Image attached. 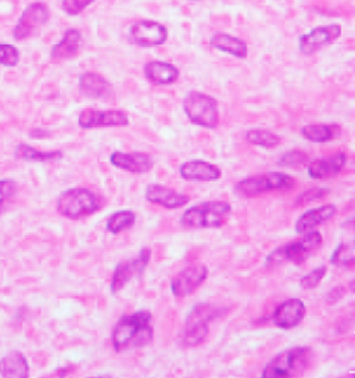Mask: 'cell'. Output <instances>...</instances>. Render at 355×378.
<instances>
[{
    "label": "cell",
    "mask_w": 355,
    "mask_h": 378,
    "mask_svg": "<svg viewBox=\"0 0 355 378\" xmlns=\"http://www.w3.org/2000/svg\"><path fill=\"white\" fill-rule=\"evenodd\" d=\"M337 212L336 205L326 204L313 209L304 212L295 222V231L298 234H305L311 230H315L319 225L330 220Z\"/></svg>",
    "instance_id": "ffe728a7"
},
{
    "label": "cell",
    "mask_w": 355,
    "mask_h": 378,
    "mask_svg": "<svg viewBox=\"0 0 355 378\" xmlns=\"http://www.w3.org/2000/svg\"><path fill=\"white\" fill-rule=\"evenodd\" d=\"M51 17V12L48 6L42 2H35L30 5L23 16L20 17L16 28H15V39L16 41H24L30 38L37 30H39L42 26L48 23Z\"/></svg>",
    "instance_id": "8fae6325"
},
{
    "label": "cell",
    "mask_w": 355,
    "mask_h": 378,
    "mask_svg": "<svg viewBox=\"0 0 355 378\" xmlns=\"http://www.w3.org/2000/svg\"><path fill=\"white\" fill-rule=\"evenodd\" d=\"M330 263L340 267H351L355 265V240L340 244L331 254Z\"/></svg>",
    "instance_id": "f1b7e54d"
},
{
    "label": "cell",
    "mask_w": 355,
    "mask_h": 378,
    "mask_svg": "<svg viewBox=\"0 0 355 378\" xmlns=\"http://www.w3.org/2000/svg\"><path fill=\"white\" fill-rule=\"evenodd\" d=\"M95 0H63L62 8L70 16L81 15Z\"/></svg>",
    "instance_id": "e575fe53"
},
{
    "label": "cell",
    "mask_w": 355,
    "mask_h": 378,
    "mask_svg": "<svg viewBox=\"0 0 355 378\" xmlns=\"http://www.w3.org/2000/svg\"><path fill=\"white\" fill-rule=\"evenodd\" d=\"M208 277V269L204 265H190L182 269L171 280V291L176 298H185L193 294Z\"/></svg>",
    "instance_id": "30bf717a"
},
{
    "label": "cell",
    "mask_w": 355,
    "mask_h": 378,
    "mask_svg": "<svg viewBox=\"0 0 355 378\" xmlns=\"http://www.w3.org/2000/svg\"><path fill=\"white\" fill-rule=\"evenodd\" d=\"M20 62L19 50L12 45H0V64L16 67Z\"/></svg>",
    "instance_id": "836d02e7"
},
{
    "label": "cell",
    "mask_w": 355,
    "mask_h": 378,
    "mask_svg": "<svg viewBox=\"0 0 355 378\" xmlns=\"http://www.w3.org/2000/svg\"><path fill=\"white\" fill-rule=\"evenodd\" d=\"M232 205L226 201H207L190 207L181 218L186 229H219L230 218Z\"/></svg>",
    "instance_id": "7a4b0ae2"
},
{
    "label": "cell",
    "mask_w": 355,
    "mask_h": 378,
    "mask_svg": "<svg viewBox=\"0 0 355 378\" xmlns=\"http://www.w3.org/2000/svg\"><path fill=\"white\" fill-rule=\"evenodd\" d=\"M345 162H347L345 154L338 151L326 158H320V160H315L309 162L307 172L309 178L312 179H325V178H330L340 173L344 169Z\"/></svg>",
    "instance_id": "d6986e66"
},
{
    "label": "cell",
    "mask_w": 355,
    "mask_h": 378,
    "mask_svg": "<svg viewBox=\"0 0 355 378\" xmlns=\"http://www.w3.org/2000/svg\"><path fill=\"white\" fill-rule=\"evenodd\" d=\"M222 313V309H218L208 303L196 305L189 313L185 330L182 334V343L185 346H199L203 343L210 332V323L215 320Z\"/></svg>",
    "instance_id": "52a82bcc"
},
{
    "label": "cell",
    "mask_w": 355,
    "mask_h": 378,
    "mask_svg": "<svg viewBox=\"0 0 355 378\" xmlns=\"http://www.w3.org/2000/svg\"><path fill=\"white\" fill-rule=\"evenodd\" d=\"M81 92L91 99H109L113 95V86L100 75L87 73L80 78Z\"/></svg>",
    "instance_id": "7402d4cb"
},
{
    "label": "cell",
    "mask_w": 355,
    "mask_h": 378,
    "mask_svg": "<svg viewBox=\"0 0 355 378\" xmlns=\"http://www.w3.org/2000/svg\"><path fill=\"white\" fill-rule=\"evenodd\" d=\"M150 258L152 251L149 248H143L135 259L120 262L111 278V292L116 294L121 291L127 285V283H129L135 276H140L149 265Z\"/></svg>",
    "instance_id": "9c48e42d"
},
{
    "label": "cell",
    "mask_w": 355,
    "mask_h": 378,
    "mask_svg": "<svg viewBox=\"0 0 355 378\" xmlns=\"http://www.w3.org/2000/svg\"><path fill=\"white\" fill-rule=\"evenodd\" d=\"M100 198L89 189H71L64 191L57 201V211L69 219H81L99 211Z\"/></svg>",
    "instance_id": "ba28073f"
},
{
    "label": "cell",
    "mask_w": 355,
    "mask_h": 378,
    "mask_svg": "<svg viewBox=\"0 0 355 378\" xmlns=\"http://www.w3.org/2000/svg\"><path fill=\"white\" fill-rule=\"evenodd\" d=\"M341 35V27L338 24H331L327 27H318L309 34L302 35L298 41L300 52L305 56H311L320 50L323 46L333 44Z\"/></svg>",
    "instance_id": "5bb4252c"
},
{
    "label": "cell",
    "mask_w": 355,
    "mask_h": 378,
    "mask_svg": "<svg viewBox=\"0 0 355 378\" xmlns=\"http://www.w3.org/2000/svg\"><path fill=\"white\" fill-rule=\"evenodd\" d=\"M210 45L214 49L221 50V52L228 53V55H232L237 59H246L247 55H248V49H247L246 42H243L242 39L235 38L232 35H228V34H222V32L215 34L211 38Z\"/></svg>",
    "instance_id": "cb8c5ba5"
},
{
    "label": "cell",
    "mask_w": 355,
    "mask_h": 378,
    "mask_svg": "<svg viewBox=\"0 0 355 378\" xmlns=\"http://www.w3.org/2000/svg\"><path fill=\"white\" fill-rule=\"evenodd\" d=\"M146 200L167 209L182 208L190 201L189 196L178 193L161 185H149L146 189Z\"/></svg>",
    "instance_id": "e0dca14e"
},
{
    "label": "cell",
    "mask_w": 355,
    "mask_h": 378,
    "mask_svg": "<svg viewBox=\"0 0 355 378\" xmlns=\"http://www.w3.org/2000/svg\"><path fill=\"white\" fill-rule=\"evenodd\" d=\"M348 222H349V227L355 231V218L352 220H348Z\"/></svg>",
    "instance_id": "f35d334b"
},
{
    "label": "cell",
    "mask_w": 355,
    "mask_h": 378,
    "mask_svg": "<svg viewBox=\"0 0 355 378\" xmlns=\"http://www.w3.org/2000/svg\"><path fill=\"white\" fill-rule=\"evenodd\" d=\"M295 185L294 179L283 172H268L254 175L240 180L235 186V193L244 198L257 197L269 191H286L293 189Z\"/></svg>",
    "instance_id": "5b68a950"
},
{
    "label": "cell",
    "mask_w": 355,
    "mask_h": 378,
    "mask_svg": "<svg viewBox=\"0 0 355 378\" xmlns=\"http://www.w3.org/2000/svg\"><path fill=\"white\" fill-rule=\"evenodd\" d=\"M179 175L188 182H215L222 178V171L218 165L208 161L193 160L179 167Z\"/></svg>",
    "instance_id": "2e32d148"
},
{
    "label": "cell",
    "mask_w": 355,
    "mask_h": 378,
    "mask_svg": "<svg viewBox=\"0 0 355 378\" xmlns=\"http://www.w3.org/2000/svg\"><path fill=\"white\" fill-rule=\"evenodd\" d=\"M183 111L193 125L214 129L219 124L218 102L201 92H189L183 99Z\"/></svg>",
    "instance_id": "8992f818"
},
{
    "label": "cell",
    "mask_w": 355,
    "mask_h": 378,
    "mask_svg": "<svg viewBox=\"0 0 355 378\" xmlns=\"http://www.w3.org/2000/svg\"><path fill=\"white\" fill-rule=\"evenodd\" d=\"M82 45L81 32L77 30H69L64 38L52 49V59L55 62L69 60L78 55Z\"/></svg>",
    "instance_id": "603a6c76"
},
{
    "label": "cell",
    "mask_w": 355,
    "mask_h": 378,
    "mask_svg": "<svg viewBox=\"0 0 355 378\" xmlns=\"http://www.w3.org/2000/svg\"><path fill=\"white\" fill-rule=\"evenodd\" d=\"M348 288L351 292H355V280H352L349 284H348Z\"/></svg>",
    "instance_id": "74e56055"
},
{
    "label": "cell",
    "mask_w": 355,
    "mask_h": 378,
    "mask_svg": "<svg viewBox=\"0 0 355 378\" xmlns=\"http://www.w3.org/2000/svg\"><path fill=\"white\" fill-rule=\"evenodd\" d=\"M322 234L316 230H311L297 241L284 244L275 251H272L266 259H265V266L266 267H276L280 266L286 262H291L294 265H302L309 255L319 249L322 245Z\"/></svg>",
    "instance_id": "3957f363"
},
{
    "label": "cell",
    "mask_w": 355,
    "mask_h": 378,
    "mask_svg": "<svg viewBox=\"0 0 355 378\" xmlns=\"http://www.w3.org/2000/svg\"><path fill=\"white\" fill-rule=\"evenodd\" d=\"M0 375L26 378L30 375V366L26 356L20 352H12L0 360Z\"/></svg>",
    "instance_id": "d4e9b609"
},
{
    "label": "cell",
    "mask_w": 355,
    "mask_h": 378,
    "mask_svg": "<svg viewBox=\"0 0 355 378\" xmlns=\"http://www.w3.org/2000/svg\"><path fill=\"white\" fill-rule=\"evenodd\" d=\"M341 132V128L337 125H325V124H312L305 125L301 129L302 136L312 143H326L337 138Z\"/></svg>",
    "instance_id": "484cf974"
},
{
    "label": "cell",
    "mask_w": 355,
    "mask_h": 378,
    "mask_svg": "<svg viewBox=\"0 0 355 378\" xmlns=\"http://www.w3.org/2000/svg\"><path fill=\"white\" fill-rule=\"evenodd\" d=\"M312 355V350L305 346L283 350L265 366L261 375L264 378L301 375L311 364Z\"/></svg>",
    "instance_id": "277c9868"
},
{
    "label": "cell",
    "mask_w": 355,
    "mask_h": 378,
    "mask_svg": "<svg viewBox=\"0 0 355 378\" xmlns=\"http://www.w3.org/2000/svg\"><path fill=\"white\" fill-rule=\"evenodd\" d=\"M16 157L20 160L26 161H35V162H49V161H57L63 157L62 151H51V153H44L33 149L31 146L21 143L16 149Z\"/></svg>",
    "instance_id": "4316f807"
},
{
    "label": "cell",
    "mask_w": 355,
    "mask_h": 378,
    "mask_svg": "<svg viewBox=\"0 0 355 378\" xmlns=\"http://www.w3.org/2000/svg\"><path fill=\"white\" fill-rule=\"evenodd\" d=\"M344 294H345L344 287H334L326 295V302L327 303H336V302H338L344 296Z\"/></svg>",
    "instance_id": "8d00e7d4"
},
{
    "label": "cell",
    "mask_w": 355,
    "mask_h": 378,
    "mask_svg": "<svg viewBox=\"0 0 355 378\" xmlns=\"http://www.w3.org/2000/svg\"><path fill=\"white\" fill-rule=\"evenodd\" d=\"M326 272H327V266H325V265L318 266L316 269L311 270L304 277H301L300 287L304 288V290H313V288H316L320 284V281L323 280V277L326 276Z\"/></svg>",
    "instance_id": "4dcf8cb0"
},
{
    "label": "cell",
    "mask_w": 355,
    "mask_h": 378,
    "mask_svg": "<svg viewBox=\"0 0 355 378\" xmlns=\"http://www.w3.org/2000/svg\"><path fill=\"white\" fill-rule=\"evenodd\" d=\"M246 140L253 144L262 149H275L280 144L282 139L279 135H276L272 131L266 129H251L246 133Z\"/></svg>",
    "instance_id": "83f0119b"
},
{
    "label": "cell",
    "mask_w": 355,
    "mask_h": 378,
    "mask_svg": "<svg viewBox=\"0 0 355 378\" xmlns=\"http://www.w3.org/2000/svg\"><path fill=\"white\" fill-rule=\"evenodd\" d=\"M82 129H95L106 126H127L129 124L128 115L121 110H84L78 118Z\"/></svg>",
    "instance_id": "7c38bea8"
},
{
    "label": "cell",
    "mask_w": 355,
    "mask_h": 378,
    "mask_svg": "<svg viewBox=\"0 0 355 378\" xmlns=\"http://www.w3.org/2000/svg\"><path fill=\"white\" fill-rule=\"evenodd\" d=\"M327 189L323 187H312L304 193H301L295 200V207H304L307 204H311L313 201L322 200L327 194Z\"/></svg>",
    "instance_id": "d6a6232c"
},
{
    "label": "cell",
    "mask_w": 355,
    "mask_h": 378,
    "mask_svg": "<svg viewBox=\"0 0 355 378\" xmlns=\"http://www.w3.org/2000/svg\"><path fill=\"white\" fill-rule=\"evenodd\" d=\"M145 77L154 85H171L179 78V70L164 62H150L145 66Z\"/></svg>",
    "instance_id": "44dd1931"
},
{
    "label": "cell",
    "mask_w": 355,
    "mask_h": 378,
    "mask_svg": "<svg viewBox=\"0 0 355 378\" xmlns=\"http://www.w3.org/2000/svg\"><path fill=\"white\" fill-rule=\"evenodd\" d=\"M305 303L298 298H290L282 302L272 313V321L282 330L297 327L305 317Z\"/></svg>",
    "instance_id": "9a60e30c"
},
{
    "label": "cell",
    "mask_w": 355,
    "mask_h": 378,
    "mask_svg": "<svg viewBox=\"0 0 355 378\" xmlns=\"http://www.w3.org/2000/svg\"><path fill=\"white\" fill-rule=\"evenodd\" d=\"M279 165L283 167H289V168H297V167H304L308 164V155L301 151V150H290L287 153H284L280 158H279Z\"/></svg>",
    "instance_id": "1f68e13d"
},
{
    "label": "cell",
    "mask_w": 355,
    "mask_h": 378,
    "mask_svg": "<svg viewBox=\"0 0 355 378\" xmlns=\"http://www.w3.org/2000/svg\"><path fill=\"white\" fill-rule=\"evenodd\" d=\"M136 220V215L132 211H120L116 212L114 215H111L107 220V230L113 234H120L124 230L131 229L135 225Z\"/></svg>",
    "instance_id": "f546056e"
},
{
    "label": "cell",
    "mask_w": 355,
    "mask_h": 378,
    "mask_svg": "<svg viewBox=\"0 0 355 378\" xmlns=\"http://www.w3.org/2000/svg\"><path fill=\"white\" fill-rule=\"evenodd\" d=\"M152 313L149 310H138L120 319L113 330V346L117 352L142 348L154 338V330L150 324Z\"/></svg>",
    "instance_id": "6da1fadb"
},
{
    "label": "cell",
    "mask_w": 355,
    "mask_h": 378,
    "mask_svg": "<svg viewBox=\"0 0 355 378\" xmlns=\"http://www.w3.org/2000/svg\"><path fill=\"white\" fill-rule=\"evenodd\" d=\"M16 193V183L12 180H0V208Z\"/></svg>",
    "instance_id": "d590c367"
},
{
    "label": "cell",
    "mask_w": 355,
    "mask_h": 378,
    "mask_svg": "<svg viewBox=\"0 0 355 378\" xmlns=\"http://www.w3.org/2000/svg\"><path fill=\"white\" fill-rule=\"evenodd\" d=\"M129 35L134 44L142 48H152L165 44L168 38V31L160 23L152 20H140L131 27Z\"/></svg>",
    "instance_id": "4fadbf2b"
},
{
    "label": "cell",
    "mask_w": 355,
    "mask_h": 378,
    "mask_svg": "<svg viewBox=\"0 0 355 378\" xmlns=\"http://www.w3.org/2000/svg\"><path fill=\"white\" fill-rule=\"evenodd\" d=\"M110 162L122 171L131 173H147L153 168V160L146 153H121L116 151L110 157Z\"/></svg>",
    "instance_id": "ac0fdd59"
}]
</instances>
